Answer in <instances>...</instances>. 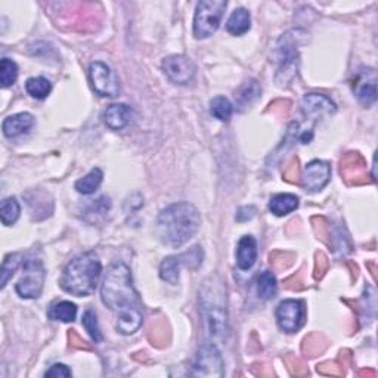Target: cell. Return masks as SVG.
<instances>
[{"instance_id":"1","label":"cell","mask_w":378,"mask_h":378,"mask_svg":"<svg viewBox=\"0 0 378 378\" xmlns=\"http://www.w3.org/2000/svg\"><path fill=\"white\" fill-rule=\"evenodd\" d=\"M102 303L117 314V329L123 335L138 331L143 321L142 307L133 287L130 269L124 263L110 268L101 287Z\"/></svg>"},{"instance_id":"2","label":"cell","mask_w":378,"mask_h":378,"mask_svg":"<svg viewBox=\"0 0 378 378\" xmlns=\"http://www.w3.org/2000/svg\"><path fill=\"white\" fill-rule=\"evenodd\" d=\"M201 219L196 206L176 202L161 210L157 219L160 239L170 247H180L197 234Z\"/></svg>"},{"instance_id":"3","label":"cell","mask_w":378,"mask_h":378,"mask_svg":"<svg viewBox=\"0 0 378 378\" xmlns=\"http://www.w3.org/2000/svg\"><path fill=\"white\" fill-rule=\"evenodd\" d=\"M226 287L217 275L207 278L200 288V310L207 333L216 340L228 337Z\"/></svg>"},{"instance_id":"4","label":"cell","mask_w":378,"mask_h":378,"mask_svg":"<svg viewBox=\"0 0 378 378\" xmlns=\"http://www.w3.org/2000/svg\"><path fill=\"white\" fill-rule=\"evenodd\" d=\"M102 272L99 257L93 251L75 256L65 266L61 276L64 292L75 297H86L95 293Z\"/></svg>"},{"instance_id":"5","label":"cell","mask_w":378,"mask_h":378,"mask_svg":"<svg viewBox=\"0 0 378 378\" xmlns=\"http://www.w3.org/2000/svg\"><path fill=\"white\" fill-rule=\"evenodd\" d=\"M224 0H202L197 5L193 16V36L196 38H207L216 33L220 19L226 9Z\"/></svg>"},{"instance_id":"6","label":"cell","mask_w":378,"mask_h":378,"mask_svg":"<svg viewBox=\"0 0 378 378\" xmlns=\"http://www.w3.org/2000/svg\"><path fill=\"white\" fill-rule=\"evenodd\" d=\"M274 60L278 65L275 77L278 86L283 87L292 83L298 69V54L296 49L294 38L290 37V34L284 36L278 42L274 52Z\"/></svg>"},{"instance_id":"7","label":"cell","mask_w":378,"mask_h":378,"mask_svg":"<svg viewBox=\"0 0 378 378\" xmlns=\"http://www.w3.org/2000/svg\"><path fill=\"white\" fill-rule=\"evenodd\" d=\"M24 272L16 283V293L23 298H37L40 297L45 284V266L42 260L27 259L24 260Z\"/></svg>"},{"instance_id":"8","label":"cell","mask_w":378,"mask_h":378,"mask_svg":"<svg viewBox=\"0 0 378 378\" xmlns=\"http://www.w3.org/2000/svg\"><path fill=\"white\" fill-rule=\"evenodd\" d=\"M193 377H222L224 375V361L215 344H202L193 357L191 365Z\"/></svg>"},{"instance_id":"9","label":"cell","mask_w":378,"mask_h":378,"mask_svg":"<svg viewBox=\"0 0 378 378\" xmlns=\"http://www.w3.org/2000/svg\"><path fill=\"white\" fill-rule=\"evenodd\" d=\"M89 82L92 89L98 93L99 96H108V98H114L120 92L119 79L115 73L111 70L110 65L105 62L96 61L92 62L89 67Z\"/></svg>"},{"instance_id":"10","label":"cell","mask_w":378,"mask_h":378,"mask_svg":"<svg viewBox=\"0 0 378 378\" xmlns=\"http://www.w3.org/2000/svg\"><path fill=\"white\" fill-rule=\"evenodd\" d=\"M306 307L302 300L288 298L276 307V322L283 331L293 334L305 325Z\"/></svg>"},{"instance_id":"11","label":"cell","mask_w":378,"mask_h":378,"mask_svg":"<svg viewBox=\"0 0 378 378\" xmlns=\"http://www.w3.org/2000/svg\"><path fill=\"white\" fill-rule=\"evenodd\" d=\"M163 71L176 84H189L197 74V67L185 55H170L163 61Z\"/></svg>"},{"instance_id":"12","label":"cell","mask_w":378,"mask_h":378,"mask_svg":"<svg viewBox=\"0 0 378 378\" xmlns=\"http://www.w3.org/2000/svg\"><path fill=\"white\" fill-rule=\"evenodd\" d=\"M331 179V166L321 160H314L306 164L302 174V185L307 192L324 189Z\"/></svg>"},{"instance_id":"13","label":"cell","mask_w":378,"mask_h":378,"mask_svg":"<svg viewBox=\"0 0 378 378\" xmlns=\"http://www.w3.org/2000/svg\"><path fill=\"white\" fill-rule=\"evenodd\" d=\"M302 110L309 120L319 121L329 117V115H333L337 111V106L325 95L309 93L303 96Z\"/></svg>"},{"instance_id":"14","label":"cell","mask_w":378,"mask_h":378,"mask_svg":"<svg viewBox=\"0 0 378 378\" xmlns=\"http://www.w3.org/2000/svg\"><path fill=\"white\" fill-rule=\"evenodd\" d=\"M134 119V113L129 105L126 104H113L106 106L104 111V123L111 130H123L132 124Z\"/></svg>"},{"instance_id":"15","label":"cell","mask_w":378,"mask_h":378,"mask_svg":"<svg viewBox=\"0 0 378 378\" xmlns=\"http://www.w3.org/2000/svg\"><path fill=\"white\" fill-rule=\"evenodd\" d=\"M356 96L364 105L370 106L377 101V75L373 69H366L357 75L355 84Z\"/></svg>"},{"instance_id":"16","label":"cell","mask_w":378,"mask_h":378,"mask_svg":"<svg viewBox=\"0 0 378 378\" xmlns=\"http://www.w3.org/2000/svg\"><path fill=\"white\" fill-rule=\"evenodd\" d=\"M27 204L30 207L32 215L36 220H42L49 217L54 211V201L51 196L45 191L36 189L25 193Z\"/></svg>"},{"instance_id":"17","label":"cell","mask_w":378,"mask_h":378,"mask_svg":"<svg viewBox=\"0 0 378 378\" xmlns=\"http://www.w3.org/2000/svg\"><path fill=\"white\" fill-rule=\"evenodd\" d=\"M34 126V117L28 113H19L14 114L11 117H8L3 120L2 124V130L3 134L9 139H14L21 137V134H25L32 130Z\"/></svg>"},{"instance_id":"18","label":"cell","mask_w":378,"mask_h":378,"mask_svg":"<svg viewBox=\"0 0 378 378\" xmlns=\"http://www.w3.org/2000/svg\"><path fill=\"white\" fill-rule=\"evenodd\" d=\"M257 260V242L251 235L242 237L237 247V265L241 270H248Z\"/></svg>"},{"instance_id":"19","label":"cell","mask_w":378,"mask_h":378,"mask_svg":"<svg viewBox=\"0 0 378 378\" xmlns=\"http://www.w3.org/2000/svg\"><path fill=\"white\" fill-rule=\"evenodd\" d=\"M342 174L347 183H357V179L365 178V163L359 154H347L342 161Z\"/></svg>"},{"instance_id":"20","label":"cell","mask_w":378,"mask_h":378,"mask_svg":"<svg viewBox=\"0 0 378 378\" xmlns=\"http://www.w3.org/2000/svg\"><path fill=\"white\" fill-rule=\"evenodd\" d=\"M261 93V87L257 80H248L242 83V86L235 92V104L238 110H246L259 99Z\"/></svg>"},{"instance_id":"21","label":"cell","mask_w":378,"mask_h":378,"mask_svg":"<svg viewBox=\"0 0 378 378\" xmlns=\"http://www.w3.org/2000/svg\"><path fill=\"white\" fill-rule=\"evenodd\" d=\"M250 27H251V16H250V12L244 8L235 9L226 23V30L232 36L246 34L250 30Z\"/></svg>"},{"instance_id":"22","label":"cell","mask_w":378,"mask_h":378,"mask_svg":"<svg viewBox=\"0 0 378 378\" xmlns=\"http://www.w3.org/2000/svg\"><path fill=\"white\" fill-rule=\"evenodd\" d=\"M298 207V197L294 193H278L269 202V210L275 216H285Z\"/></svg>"},{"instance_id":"23","label":"cell","mask_w":378,"mask_h":378,"mask_svg":"<svg viewBox=\"0 0 378 378\" xmlns=\"http://www.w3.org/2000/svg\"><path fill=\"white\" fill-rule=\"evenodd\" d=\"M278 284L275 275L270 270H263L256 278V293L261 300H270L276 296Z\"/></svg>"},{"instance_id":"24","label":"cell","mask_w":378,"mask_h":378,"mask_svg":"<svg viewBox=\"0 0 378 378\" xmlns=\"http://www.w3.org/2000/svg\"><path fill=\"white\" fill-rule=\"evenodd\" d=\"M102 179H104L102 170L95 167L89 173H87L84 178L75 182V185H74L75 191L79 193H83V196H91V193H93L96 189L101 187Z\"/></svg>"},{"instance_id":"25","label":"cell","mask_w":378,"mask_h":378,"mask_svg":"<svg viewBox=\"0 0 378 378\" xmlns=\"http://www.w3.org/2000/svg\"><path fill=\"white\" fill-rule=\"evenodd\" d=\"M180 266H183L180 255L164 259L160 265V278L172 285H176L179 283Z\"/></svg>"},{"instance_id":"26","label":"cell","mask_w":378,"mask_h":378,"mask_svg":"<svg viewBox=\"0 0 378 378\" xmlns=\"http://www.w3.org/2000/svg\"><path fill=\"white\" fill-rule=\"evenodd\" d=\"M47 316H49L52 321L73 322L77 316V307L71 302H56L49 306Z\"/></svg>"},{"instance_id":"27","label":"cell","mask_w":378,"mask_h":378,"mask_svg":"<svg viewBox=\"0 0 378 378\" xmlns=\"http://www.w3.org/2000/svg\"><path fill=\"white\" fill-rule=\"evenodd\" d=\"M25 91L36 99H45L52 91V83L45 77H32L25 83Z\"/></svg>"},{"instance_id":"28","label":"cell","mask_w":378,"mask_h":378,"mask_svg":"<svg viewBox=\"0 0 378 378\" xmlns=\"http://www.w3.org/2000/svg\"><path fill=\"white\" fill-rule=\"evenodd\" d=\"M19 213H21V207L15 197L5 198L0 204V219L5 226L14 225L19 217Z\"/></svg>"},{"instance_id":"29","label":"cell","mask_w":378,"mask_h":378,"mask_svg":"<svg viewBox=\"0 0 378 378\" xmlns=\"http://www.w3.org/2000/svg\"><path fill=\"white\" fill-rule=\"evenodd\" d=\"M110 209H111V201L108 197H101L98 200H95L92 204L87 206L84 213V220L91 224L92 217H95L93 224H96V222L102 220L105 217V215L110 211Z\"/></svg>"},{"instance_id":"30","label":"cell","mask_w":378,"mask_h":378,"mask_svg":"<svg viewBox=\"0 0 378 378\" xmlns=\"http://www.w3.org/2000/svg\"><path fill=\"white\" fill-rule=\"evenodd\" d=\"M210 113L215 119L220 121H229L234 113V106H232L231 101L225 96H216L215 99L210 102Z\"/></svg>"},{"instance_id":"31","label":"cell","mask_w":378,"mask_h":378,"mask_svg":"<svg viewBox=\"0 0 378 378\" xmlns=\"http://www.w3.org/2000/svg\"><path fill=\"white\" fill-rule=\"evenodd\" d=\"M18 79V65L9 60V58H3L0 62V84L2 87L12 86Z\"/></svg>"},{"instance_id":"32","label":"cell","mask_w":378,"mask_h":378,"mask_svg":"<svg viewBox=\"0 0 378 378\" xmlns=\"http://www.w3.org/2000/svg\"><path fill=\"white\" fill-rule=\"evenodd\" d=\"M82 322H83V327L86 328V331L89 333V335L92 337V340L95 343H101L102 342V334H101V329H99V325H98V319H96V314L93 312L92 309L86 310Z\"/></svg>"},{"instance_id":"33","label":"cell","mask_w":378,"mask_h":378,"mask_svg":"<svg viewBox=\"0 0 378 378\" xmlns=\"http://www.w3.org/2000/svg\"><path fill=\"white\" fill-rule=\"evenodd\" d=\"M19 263H21V255H9L5 257L2 265V281H0V287H6L8 281L11 279V276H14Z\"/></svg>"},{"instance_id":"34","label":"cell","mask_w":378,"mask_h":378,"mask_svg":"<svg viewBox=\"0 0 378 378\" xmlns=\"http://www.w3.org/2000/svg\"><path fill=\"white\" fill-rule=\"evenodd\" d=\"M45 375L52 378H67V377H71V370L64 364H55L46 371Z\"/></svg>"},{"instance_id":"35","label":"cell","mask_w":378,"mask_h":378,"mask_svg":"<svg viewBox=\"0 0 378 378\" xmlns=\"http://www.w3.org/2000/svg\"><path fill=\"white\" fill-rule=\"evenodd\" d=\"M256 215V209L255 207H241L237 213V220L238 222H247L251 220Z\"/></svg>"},{"instance_id":"36","label":"cell","mask_w":378,"mask_h":378,"mask_svg":"<svg viewBox=\"0 0 378 378\" xmlns=\"http://www.w3.org/2000/svg\"><path fill=\"white\" fill-rule=\"evenodd\" d=\"M297 176H298V167H297V160H293L292 164L287 167L285 170V180L288 182H296L297 180Z\"/></svg>"}]
</instances>
